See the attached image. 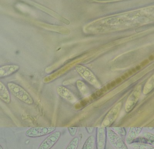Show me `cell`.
Instances as JSON below:
<instances>
[{
    "label": "cell",
    "instance_id": "18",
    "mask_svg": "<svg viewBox=\"0 0 154 149\" xmlns=\"http://www.w3.org/2000/svg\"><path fill=\"white\" fill-rule=\"evenodd\" d=\"M79 139L78 137H75L69 143L66 149H78L79 146Z\"/></svg>",
    "mask_w": 154,
    "mask_h": 149
},
{
    "label": "cell",
    "instance_id": "1",
    "mask_svg": "<svg viewBox=\"0 0 154 149\" xmlns=\"http://www.w3.org/2000/svg\"><path fill=\"white\" fill-rule=\"evenodd\" d=\"M7 87L11 94L21 102L28 105L34 103V100L31 95L21 86L10 82L8 83Z\"/></svg>",
    "mask_w": 154,
    "mask_h": 149
},
{
    "label": "cell",
    "instance_id": "7",
    "mask_svg": "<svg viewBox=\"0 0 154 149\" xmlns=\"http://www.w3.org/2000/svg\"><path fill=\"white\" fill-rule=\"evenodd\" d=\"M61 133L56 131L51 133L40 145L38 149H51L60 139Z\"/></svg>",
    "mask_w": 154,
    "mask_h": 149
},
{
    "label": "cell",
    "instance_id": "9",
    "mask_svg": "<svg viewBox=\"0 0 154 149\" xmlns=\"http://www.w3.org/2000/svg\"><path fill=\"white\" fill-rule=\"evenodd\" d=\"M56 92L60 97L68 101L70 103H75L78 101L72 93L66 87L63 86H57L56 88Z\"/></svg>",
    "mask_w": 154,
    "mask_h": 149
},
{
    "label": "cell",
    "instance_id": "27",
    "mask_svg": "<svg viewBox=\"0 0 154 149\" xmlns=\"http://www.w3.org/2000/svg\"><path fill=\"white\" fill-rule=\"evenodd\" d=\"M133 72L132 71H129L128 72V74L130 75H131L133 74Z\"/></svg>",
    "mask_w": 154,
    "mask_h": 149
},
{
    "label": "cell",
    "instance_id": "5",
    "mask_svg": "<svg viewBox=\"0 0 154 149\" xmlns=\"http://www.w3.org/2000/svg\"><path fill=\"white\" fill-rule=\"evenodd\" d=\"M107 136L109 142L115 149H129L124 141L113 130L107 131Z\"/></svg>",
    "mask_w": 154,
    "mask_h": 149
},
{
    "label": "cell",
    "instance_id": "17",
    "mask_svg": "<svg viewBox=\"0 0 154 149\" xmlns=\"http://www.w3.org/2000/svg\"><path fill=\"white\" fill-rule=\"evenodd\" d=\"M131 145L133 149H154L153 146L148 144L134 143Z\"/></svg>",
    "mask_w": 154,
    "mask_h": 149
},
{
    "label": "cell",
    "instance_id": "12",
    "mask_svg": "<svg viewBox=\"0 0 154 149\" xmlns=\"http://www.w3.org/2000/svg\"><path fill=\"white\" fill-rule=\"evenodd\" d=\"M142 129L141 127L130 128L126 138V142L128 145L133 144L134 141L140 136Z\"/></svg>",
    "mask_w": 154,
    "mask_h": 149
},
{
    "label": "cell",
    "instance_id": "4",
    "mask_svg": "<svg viewBox=\"0 0 154 149\" xmlns=\"http://www.w3.org/2000/svg\"><path fill=\"white\" fill-rule=\"evenodd\" d=\"M75 69L82 78L96 88H100V83L94 75L88 68L82 65H78L75 67Z\"/></svg>",
    "mask_w": 154,
    "mask_h": 149
},
{
    "label": "cell",
    "instance_id": "24",
    "mask_svg": "<svg viewBox=\"0 0 154 149\" xmlns=\"http://www.w3.org/2000/svg\"><path fill=\"white\" fill-rule=\"evenodd\" d=\"M121 81H122V80H121V79L120 78L117 79L116 81V83H120Z\"/></svg>",
    "mask_w": 154,
    "mask_h": 149
},
{
    "label": "cell",
    "instance_id": "23",
    "mask_svg": "<svg viewBox=\"0 0 154 149\" xmlns=\"http://www.w3.org/2000/svg\"><path fill=\"white\" fill-rule=\"evenodd\" d=\"M149 61H152L154 59V57L153 55H151L149 57Z\"/></svg>",
    "mask_w": 154,
    "mask_h": 149
},
{
    "label": "cell",
    "instance_id": "32",
    "mask_svg": "<svg viewBox=\"0 0 154 149\" xmlns=\"http://www.w3.org/2000/svg\"><path fill=\"white\" fill-rule=\"evenodd\" d=\"M149 128V129H154V128Z\"/></svg>",
    "mask_w": 154,
    "mask_h": 149
},
{
    "label": "cell",
    "instance_id": "21",
    "mask_svg": "<svg viewBox=\"0 0 154 149\" xmlns=\"http://www.w3.org/2000/svg\"><path fill=\"white\" fill-rule=\"evenodd\" d=\"M86 129L89 134H91L94 132V128L93 127H86Z\"/></svg>",
    "mask_w": 154,
    "mask_h": 149
},
{
    "label": "cell",
    "instance_id": "3",
    "mask_svg": "<svg viewBox=\"0 0 154 149\" xmlns=\"http://www.w3.org/2000/svg\"><path fill=\"white\" fill-rule=\"evenodd\" d=\"M56 129L54 127H34L27 130L25 135L29 138H38L51 134Z\"/></svg>",
    "mask_w": 154,
    "mask_h": 149
},
{
    "label": "cell",
    "instance_id": "30",
    "mask_svg": "<svg viewBox=\"0 0 154 149\" xmlns=\"http://www.w3.org/2000/svg\"><path fill=\"white\" fill-rule=\"evenodd\" d=\"M122 78L123 79H126V77H125V76H122Z\"/></svg>",
    "mask_w": 154,
    "mask_h": 149
},
{
    "label": "cell",
    "instance_id": "14",
    "mask_svg": "<svg viewBox=\"0 0 154 149\" xmlns=\"http://www.w3.org/2000/svg\"><path fill=\"white\" fill-rule=\"evenodd\" d=\"M77 88L83 97H87L89 95L90 91L87 86L82 80H78L76 82Z\"/></svg>",
    "mask_w": 154,
    "mask_h": 149
},
{
    "label": "cell",
    "instance_id": "29",
    "mask_svg": "<svg viewBox=\"0 0 154 149\" xmlns=\"http://www.w3.org/2000/svg\"><path fill=\"white\" fill-rule=\"evenodd\" d=\"M125 76H126V77H128L129 74H128L127 73H126L125 74Z\"/></svg>",
    "mask_w": 154,
    "mask_h": 149
},
{
    "label": "cell",
    "instance_id": "28",
    "mask_svg": "<svg viewBox=\"0 0 154 149\" xmlns=\"http://www.w3.org/2000/svg\"><path fill=\"white\" fill-rule=\"evenodd\" d=\"M132 72H133V73H135V72H137V70H136V69H133L132 70Z\"/></svg>",
    "mask_w": 154,
    "mask_h": 149
},
{
    "label": "cell",
    "instance_id": "31",
    "mask_svg": "<svg viewBox=\"0 0 154 149\" xmlns=\"http://www.w3.org/2000/svg\"><path fill=\"white\" fill-rule=\"evenodd\" d=\"M0 149H3V148L2 147V146L1 145L0 146Z\"/></svg>",
    "mask_w": 154,
    "mask_h": 149
},
{
    "label": "cell",
    "instance_id": "10",
    "mask_svg": "<svg viewBox=\"0 0 154 149\" xmlns=\"http://www.w3.org/2000/svg\"><path fill=\"white\" fill-rule=\"evenodd\" d=\"M20 67L16 65H8L1 66L0 68V78L8 77L19 70Z\"/></svg>",
    "mask_w": 154,
    "mask_h": 149
},
{
    "label": "cell",
    "instance_id": "25",
    "mask_svg": "<svg viewBox=\"0 0 154 149\" xmlns=\"http://www.w3.org/2000/svg\"><path fill=\"white\" fill-rule=\"evenodd\" d=\"M141 67L140 66H137V67H136V70H139L140 69H141Z\"/></svg>",
    "mask_w": 154,
    "mask_h": 149
},
{
    "label": "cell",
    "instance_id": "11",
    "mask_svg": "<svg viewBox=\"0 0 154 149\" xmlns=\"http://www.w3.org/2000/svg\"><path fill=\"white\" fill-rule=\"evenodd\" d=\"M134 143L148 144L154 147V134L151 133L144 132L142 135L134 141Z\"/></svg>",
    "mask_w": 154,
    "mask_h": 149
},
{
    "label": "cell",
    "instance_id": "22",
    "mask_svg": "<svg viewBox=\"0 0 154 149\" xmlns=\"http://www.w3.org/2000/svg\"><path fill=\"white\" fill-rule=\"evenodd\" d=\"M149 61L148 60H145L143 61L141 63V65L142 67L145 66V65H147V64L149 63Z\"/></svg>",
    "mask_w": 154,
    "mask_h": 149
},
{
    "label": "cell",
    "instance_id": "13",
    "mask_svg": "<svg viewBox=\"0 0 154 149\" xmlns=\"http://www.w3.org/2000/svg\"><path fill=\"white\" fill-rule=\"evenodd\" d=\"M0 99L6 104H9L11 102L10 92L2 82H0Z\"/></svg>",
    "mask_w": 154,
    "mask_h": 149
},
{
    "label": "cell",
    "instance_id": "8",
    "mask_svg": "<svg viewBox=\"0 0 154 149\" xmlns=\"http://www.w3.org/2000/svg\"><path fill=\"white\" fill-rule=\"evenodd\" d=\"M107 137L106 128L101 127L97 128L96 139L97 149H105Z\"/></svg>",
    "mask_w": 154,
    "mask_h": 149
},
{
    "label": "cell",
    "instance_id": "2",
    "mask_svg": "<svg viewBox=\"0 0 154 149\" xmlns=\"http://www.w3.org/2000/svg\"><path fill=\"white\" fill-rule=\"evenodd\" d=\"M122 106L123 103L119 102L113 106L106 115L101 123V127L106 128L111 126L117 118Z\"/></svg>",
    "mask_w": 154,
    "mask_h": 149
},
{
    "label": "cell",
    "instance_id": "16",
    "mask_svg": "<svg viewBox=\"0 0 154 149\" xmlns=\"http://www.w3.org/2000/svg\"><path fill=\"white\" fill-rule=\"evenodd\" d=\"M154 87V76L148 81L144 86L143 89V93L144 95L149 94L152 91Z\"/></svg>",
    "mask_w": 154,
    "mask_h": 149
},
{
    "label": "cell",
    "instance_id": "26",
    "mask_svg": "<svg viewBox=\"0 0 154 149\" xmlns=\"http://www.w3.org/2000/svg\"><path fill=\"white\" fill-rule=\"evenodd\" d=\"M116 85L115 82V81L112 82V83H111V85L112 86V87H114V86H115Z\"/></svg>",
    "mask_w": 154,
    "mask_h": 149
},
{
    "label": "cell",
    "instance_id": "6",
    "mask_svg": "<svg viewBox=\"0 0 154 149\" xmlns=\"http://www.w3.org/2000/svg\"><path fill=\"white\" fill-rule=\"evenodd\" d=\"M141 91V87H137L129 96L125 105V111L126 113L130 112L134 109L139 99Z\"/></svg>",
    "mask_w": 154,
    "mask_h": 149
},
{
    "label": "cell",
    "instance_id": "15",
    "mask_svg": "<svg viewBox=\"0 0 154 149\" xmlns=\"http://www.w3.org/2000/svg\"><path fill=\"white\" fill-rule=\"evenodd\" d=\"M95 143V138L93 135H91L85 141L82 149H94Z\"/></svg>",
    "mask_w": 154,
    "mask_h": 149
},
{
    "label": "cell",
    "instance_id": "20",
    "mask_svg": "<svg viewBox=\"0 0 154 149\" xmlns=\"http://www.w3.org/2000/svg\"><path fill=\"white\" fill-rule=\"evenodd\" d=\"M67 129L70 135L73 137L76 134L78 128L77 127H68Z\"/></svg>",
    "mask_w": 154,
    "mask_h": 149
},
{
    "label": "cell",
    "instance_id": "19",
    "mask_svg": "<svg viewBox=\"0 0 154 149\" xmlns=\"http://www.w3.org/2000/svg\"><path fill=\"white\" fill-rule=\"evenodd\" d=\"M112 129L121 136H126V130L124 127H113Z\"/></svg>",
    "mask_w": 154,
    "mask_h": 149
}]
</instances>
